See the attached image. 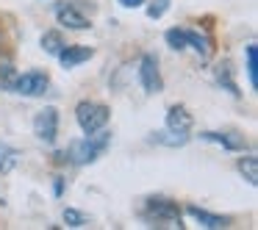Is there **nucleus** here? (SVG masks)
Returning a JSON list of instances; mask_svg holds the SVG:
<instances>
[{"mask_svg":"<svg viewBox=\"0 0 258 230\" xmlns=\"http://www.w3.org/2000/svg\"><path fill=\"white\" fill-rule=\"evenodd\" d=\"M108 144H111V133H106V130H95V133H86V139L81 141H73L70 144V150L61 156V161H73V164H92L97 161V158L103 156V152L108 150Z\"/></svg>","mask_w":258,"mask_h":230,"instance_id":"obj_1","label":"nucleus"},{"mask_svg":"<svg viewBox=\"0 0 258 230\" xmlns=\"http://www.w3.org/2000/svg\"><path fill=\"white\" fill-rule=\"evenodd\" d=\"M142 219L153 227H183L180 224V208L167 197H153L142 208Z\"/></svg>","mask_w":258,"mask_h":230,"instance_id":"obj_2","label":"nucleus"},{"mask_svg":"<svg viewBox=\"0 0 258 230\" xmlns=\"http://www.w3.org/2000/svg\"><path fill=\"white\" fill-rule=\"evenodd\" d=\"M75 119H78V125H81L84 133H95V130H103L108 125V108L103 106V103L84 100V103H78V108H75Z\"/></svg>","mask_w":258,"mask_h":230,"instance_id":"obj_3","label":"nucleus"},{"mask_svg":"<svg viewBox=\"0 0 258 230\" xmlns=\"http://www.w3.org/2000/svg\"><path fill=\"white\" fill-rule=\"evenodd\" d=\"M47 84H50L47 72H42V69H31V72L20 75V78L14 81L12 92H17V95H25V97H39V95H45Z\"/></svg>","mask_w":258,"mask_h":230,"instance_id":"obj_4","label":"nucleus"},{"mask_svg":"<svg viewBox=\"0 0 258 230\" xmlns=\"http://www.w3.org/2000/svg\"><path fill=\"white\" fill-rule=\"evenodd\" d=\"M34 133H36V139L47 141V144L56 141V136H58V111L53 106L42 108V111L34 117Z\"/></svg>","mask_w":258,"mask_h":230,"instance_id":"obj_5","label":"nucleus"},{"mask_svg":"<svg viewBox=\"0 0 258 230\" xmlns=\"http://www.w3.org/2000/svg\"><path fill=\"white\" fill-rule=\"evenodd\" d=\"M139 81H142L147 95H158V92L164 89L161 72H158V58L150 56V53L142 56V61H139Z\"/></svg>","mask_w":258,"mask_h":230,"instance_id":"obj_6","label":"nucleus"},{"mask_svg":"<svg viewBox=\"0 0 258 230\" xmlns=\"http://www.w3.org/2000/svg\"><path fill=\"white\" fill-rule=\"evenodd\" d=\"M56 20H58L61 25H67V28H73V31H86V28H92L89 20H86L75 6H70V3H61V6L56 9Z\"/></svg>","mask_w":258,"mask_h":230,"instance_id":"obj_7","label":"nucleus"},{"mask_svg":"<svg viewBox=\"0 0 258 230\" xmlns=\"http://www.w3.org/2000/svg\"><path fill=\"white\" fill-rule=\"evenodd\" d=\"M191 125H195V117L189 114L186 106H172L167 111V130H175V133H189Z\"/></svg>","mask_w":258,"mask_h":230,"instance_id":"obj_8","label":"nucleus"},{"mask_svg":"<svg viewBox=\"0 0 258 230\" xmlns=\"http://www.w3.org/2000/svg\"><path fill=\"white\" fill-rule=\"evenodd\" d=\"M95 56V50L92 47H84V45H75V47H64L61 53H58V61H61V67L64 69H73V67H78V64H84V61H89V58Z\"/></svg>","mask_w":258,"mask_h":230,"instance_id":"obj_9","label":"nucleus"},{"mask_svg":"<svg viewBox=\"0 0 258 230\" xmlns=\"http://www.w3.org/2000/svg\"><path fill=\"white\" fill-rule=\"evenodd\" d=\"M186 213H189V216H195L197 222H200L203 227H208V230L228 227V219H225V216H217V213L206 211V208H200V205H186Z\"/></svg>","mask_w":258,"mask_h":230,"instance_id":"obj_10","label":"nucleus"},{"mask_svg":"<svg viewBox=\"0 0 258 230\" xmlns=\"http://www.w3.org/2000/svg\"><path fill=\"white\" fill-rule=\"evenodd\" d=\"M200 139L214 141V144L225 147V150H244V139H239V136H233V133H214V130H206V133H200Z\"/></svg>","mask_w":258,"mask_h":230,"instance_id":"obj_11","label":"nucleus"},{"mask_svg":"<svg viewBox=\"0 0 258 230\" xmlns=\"http://www.w3.org/2000/svg\"><path fill=\"white\" fill-rule=\"evenodd\" d=\"M186 31V45H191L197 50V56L200 58H208L211 56V39H208L206 34H200V31H191V28H183Z\"/></svg>","mask_w":258,"mask_h":230,"instance_id":"obj_12","label":"nucleus"},{"mask_svg":"<svg viewBox=\"0 0 258 230\" xmlns=\"http://www.w3.org/2000/svg\"><path fill=\"white\" fill-rule=\"evenodd\" d=\"M64 47H67V42H64V36L58 34V31H45V34H42V50H45L47 56H58Z\"/></svg>","mask_w":258,"mask_h":230,"instance_id":"obj_13","label":"nucleus"},{"mask_svg":"<svg viewBox=\"0 0 258 230\" xmlns=\"http://www.w3.org/2000/svg\"><path fill=\"white\" fill-rule=\"evenodd\" d=\"M239 172H241V178H244L250 186H258V158L255 156L239 158Z\"/></svg>","mask_w":258,"mask_h":230,"instance_id":"obj_14","label":"nucleus"},{"mask_svg":"<svg viewBox=\"0 0 258 230\" xmlns=\"http://www.w3.org/2000/svg\"><path fill=\"white\" fill-rule=\"evenodd\" d=\"M20 150H14V147H9V144H3L0 141V172H12L14 167L20 164Z\"/></svg>","mask_w":258,"mask_h":230,"instance_id":"obj_15","label":"nucleus"},{"mask_svg":"<svg viewBox=\"0 0 258 230\" xmlns=\"http://www.w3.org/2000/svg\"><path fill=\"white\" fill-rule=\"evenodd\" d=\"M217 81L230 92V95L239 97V86H236V81H233V69H230V61H222V64L217 67Z\"/></svg>","mask_w":258,"mask_h":230,"instance_id":"obj_16","label":"nucleus"},{"mask_svg":"<svg viewBox=\"0 0 258 230\" xmlns=\"http://www.w3.org/2000/svg\"><path fill=\"white\" fill-rule=\"evenodd\" d=\"M247 78H250V86L258 89V47L247 45Z\"/></svg>","mask_w":258,"mask_h":230,"instance_id":"obj_17","label":"nucleus"},{"mask_svg":"<svg viewBox=\"0 0 258 230\" xmlns=\"http://www.w3.org/2000/svg\"><path fill=\"white\" fill-rule=\"evenodd\" d=\"M153 141L167 144V147H180V144L189 141V136H186V133H175V130H167V133H153Z\"/></svg>","mask_w":258,"mask_h":230,"instance_id":"obj_18","label":"nucleus"},{"mask_svg":"<svg viewBox=\"0 0 258 230\" xmlns=\"http://www.w3.org/2000/svg\"><path fill=\"white\" fill-rule=\"evenodd\" d=\"M164 39H167V45L172 47V50H186V31L183 28H169L167 34H164Z\"/></svg>","mask_w":258,"mask_h":230,"instance_id":"obj_19","label":"nucleus"},{"mask_svg":"<svg viewBox=\"0 0 258 230\" xmlns=\"http://www.w3.org/2000/svg\"><path fill=\"white\" fill-rule=\"evenodd\" d=\"M64 222H67V227H86V224H89V216L75 211V208H67V211H64Z\"/></svg>","mask_w":258,"mask_h":230,"instance_id":"obj_20","label":"nucleus"},{"mask_svg":"<svg viewBox=\"0 0 258 230\" xmlns=\"http://www.w3.org/2000/svg\"><path fill=\"white\" fill-rule=\"evenodd\" d=\"M169 9V0H153L150 6H147V17L150 20H161Z\"/></svg>","mask_w":258,"mask_h":230,"instance_id":"obj_21","label":"nucleus"},{"mask_svg":"<svg viewBox=\"0 0 258 230\" xmlns=\"http://www.w3.org/2000/svg\"><path fill=\"white\" fill-rule=\"evenodd\" d=\"M125 9H139V6H145V0H119Z\"/></svg>","mask_w":258,"mask_h":230,"instance_id":"obj_22","label":"nucleus"},{"mask_svg":"<svg viewBox=\"0 0 258 230\" xmlns=\"http://www.w3.org/2000/svg\"><path fill=\"white\" fill-rule=\"evenodd\" d=\"M61 191H64V180L56 178V194H61Z\"/></svg>","mask_w":258,"mask_h":230,"instance_id":"obj_23","label":"nucleus"}]
</instances>
